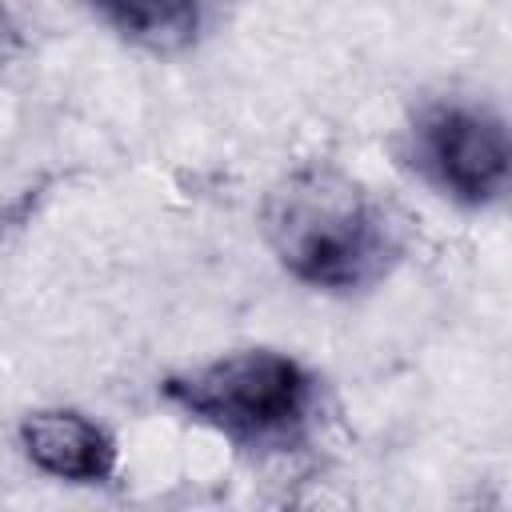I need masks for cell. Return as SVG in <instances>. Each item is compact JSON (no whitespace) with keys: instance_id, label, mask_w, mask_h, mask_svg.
<instances>
[{"instance_id":"6da1fadb","label":"cell","mask_w":512,"mask_h":512,"mask_svg":"<svg viewBox=\"0 0 512 512\" xmlns=\"http://www.w3.org/2000/svg\"><path fill=\"white\" fill-rule=\"evenodd\" d=\"M260 236L280 272L324 296L380 288L408 252L404 216L336 160H300L260 204Z\"/></svg>"},{"instance_id":"7a4b0ae2","label":"cell","mask_w":512,"mask_h":512,"mask_svg":"<svg viewBox=\"0 0 512 512\" xmlns=\"http://www.w3.org/2000/svg\"><path fill=\"white\" fill-rule=\"evenodd\" d=\"M156 396L188 424L252 460L300 452L328 412L324 376L300 356L268 344L232 348L168 372L156 384Z\"/></svg>"},{"instance_id":"3957f363","label":"cell","mask_w":512,"mask_h":512,"mask_svg":"<svg viewBox=\"0 0 512 512\" xmlns=\"http://www.w3.org/2000/svg\"><path fill=\"white\" fill-rule=\"evenodd\" d=\"M392 152L408 176L456 208L484 212L508 196V120L480 96L420 100L400 124Z\"/></svg>"},{"instance_id":"277c9868","label":"cell","mask_w":512,"mask_h":512,"mask_svg":"<svg viewBox=\"0 0 512 512\" xmlns=\"http://www.w3.org/2000/svg\"><path fill=\"white\" fill-rule=\"evenodd\" d=\"M16 444L40 476L72 488H104L120 468V444L112 428L64 404L24 412L16 424Z\"/></svg>"},{"instance_id":"5b68a950","label":"cell","mask_w":512,"mask_h":512,"mask_svg":"<svg viewBox=\"0 0 512 512\" xmlns=\"http://www.w3.org/2000/svg\"><path fill=\"white\" fill-rule=\"evenodd\" d=\"M92 20H100L116 40H124L136 52L148 56H184L192 52L216 20V8L200 0H180V4H128V0H108L88 8Z\"/></svg>"},{"instance_id":"8992f818","label":"cell","mask_w":512,"mask_h":512,"mask_svg":"<svg viewBox=\"0 0 512 512\" xmlns=\"http://www.w3.org/2000/svg\"><path fill=\"white\" fill-rule=\"evenodd\" d=\"M20 52H24V24H20V16H16L8 4H0V72H4Z\"/></svg>"}]
</instances>
